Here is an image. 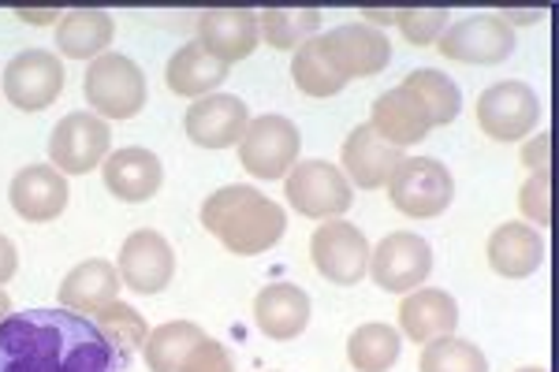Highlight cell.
I'll return each instance as SVG.
<instances>
[{
  "label": "cell",
  "mask_w": 559,
  "mask_h": 372,
  "mask_svg": "<svg viewBox=\"0 0 559 372\" xmlns=\"http://www.w3.org/2000/svg\"><path fill=\"white\" fill-rule=\"evenodd\" d=\"M485 253H489L492 272H500L508 279H526L545 265V242H540V235L515 220L500 224L489 235V250Z\"/></svg>",
  "instance_id": "cell-24"
},
{
  "label": "cell",
  "mask_w": 559,
  "mask_h": 372,
  "mask_svg": "<svg viewBox=\"0 0 559 372\" xmlns=\"http://www.w3.org/2000/svg\"><path fill=\"white\" fill-rule=\"evenodd\" d=\"M284 194L295 213L310 216V220H332L355 205V190H350L347 176L329 160H299L284 176Z\"/></svg>",
  "instance_id": "cell-5"
},
{
  "label": "cell",
  "mask_w": 559,
  "mask_h": 372,
  "mask_svg": "<svg viewBox=\"0 0 559 372\" xmlns=\"http://www.w3.org/2000/svg\"><path fill=\"white\" fill-rule=\"evenodd\" d=\"M254 321L269 339H299L310 324V295L295 284H273L254 298Z\"/></svg>",
  "instance_id": "cell-21"
},
{
  "label": "cell",
  "mask_w": 559,
  "mask_h": 372,
  "mask_svg": "<svg viewBox=\"0 0 559 372\" xmlns=\"http://www.w3.org/2000/svg\"><path fill=\"white\" fill-rule=\"evenodd\" d=\"M64 89V63L57 52L26 49L8 60L4 68V97L23 112H41Z\"/></svg>",
  "instance_id": "cell-11"
},
{
  "label": "cell",
  "mask_w": 559,
  "mask_h": 372,
  "mask_svg": "<svg viewBox=\"0 0 559 372\" xmlns=\"http://www.w3.org/2000/svg\"><path fill=\"white\" fill-rule=\"evenodd\" d=\"M403 339L392 324H362L347 339V361L358 372H388L400 361Z\"/></svg>",
  "instance_id": "cell-28"
},
{
  "label": "cell",
  "mask_w": 559,
  "mask_h": 372,
  "mask_svg": "<svg viewBox=\"0 0 559 372\" xmlns=\"http://www.w3.org/2000/svg\"><path fill=\"white\" fill-rule=\"evenodd\" d=\"M112 34H116V23L108 12H97V8H75V12L60 15L57 49H60V57H68V60L105 57Z\"/></svg>",
  "instance_id": "cell-25"
},
{
  "label": "cell",
  "mask_w": 559,
  "mask_h": 372,
  "mask_svg": "<svg viewBox=\"0 0 559 372\" xmlns=\"http://www.w3.org/2000/svg\"><path fill=\"white\" fill-rule=\"evenodd\" d=\"M224 79H228V63L210 57L198 41L176 49V57L168 60V89L179 97L202 101V97H210V89L224 83Z\"/></svg>",
  "instance_id": "cell-26"
},
{
  "label": "cell",
  "mask_w": 559,
  "mask_h": 372,
  "mask_svg": "<svg viewBox=\"0 0 559 372\" xmlns=\"http://www.w3.org/2000/svg\"><path fill=\"white\" fill-rule=\"evenodd\" d=\"M258 15L247 8H210L198 15V45L221 63H239L258 49Z\"/></svg>",
  "instance_id": "cell-15"
},
{
  "label": "cell",
  "mask_w": 559,
  "mask_h": 372,
  "mask_svg": "<svg viewBox=\"0 0 559 372\" xmlns=\"http://www.w3.org/2000/svg\"><path fill=\"white\" fill-rule=\"evenodd\" d=\"M400 328L407 339L414 343H432V339H444V335H455L459 328V305L448 290L437 287H418L403 298L400 305Z\"/></svg>",
  "instance_id": "cell-19"
},
{
  "label": "cell",
  "mask_w": 559,
  "mask_h": 372,
  "mask_svg": "<svg viewBox=\"0 0 559 372\" xmlns=\"http://www.w3.org/2000/svg\"><path fill=\"white\" fill-rule=\"evenodd\" d=\"M432 272V250L421 235L414 231H392L381 239V247L369 250V276L388 295H411L429 279Z\"/></svg>",
  "instance_id": "cell-7"
},
{
  "label": "cell",
  "mask_w": 559,
  "mask_h": 372,
  "mask_svg": "<svg viewBox=\"0 0 559 372\" xmlns=\"http://www.w3.org/2000/svg\"><path fill=\"white\" fill-rule=\"evenodd\" d=\"M519 205L530 220H537L540 228H548V220H552V205H548V171H534V176L526 179V187H522V194H519Z\"/></svg>",
  "instance_id": "cell-35"
},
{
  "label": "cell",
  "mask_w": 559,
  "mask_h": 372,
  "mask_svg": "<svg viewBox=\"0 0 559 372\" xmlns=\"http://www.w3.org/2000/svg\"><path fill=\"white\" fill-rule=\"evenodd\" d=\"M247 123H250L247 105L231 94H210L187 108V139L202 145V149L239 145V139L247 134Z\"/></svg>",
  "instance_id": "cell-16"
},
{
  "label": "cell",
  "mask_w": 559,
  "mask_h": 372,
  "mask_svg": "<svg viewBox=\"0 0 559 372\" xmlns=\"http://www.w3.org/2000/svg\"><path fill=\"white\" fill-rule=\"evenodd\" d=\"M202 339H205V332L191 321H168V324H160V328H153L146 335V343H142L150 372H179L187 353Z\"/></svg>",
  "instance_id": "cell-27"
},
{
  "label": "cell",
  "mask_w": 559,
  "mask_h": 372,
  "mask_svg": "<svg viewBox=\"0 0 559 372\" xmlns=\"http://www.w3.org/2000/svg\"><path fill=\"white\" fill-rule=\"evenodd\" d=\"M519 372H548V369H534V365H530V369H519Z\"/></svg>",
  "instance_id": "cell-42"
},
{
  "label": "cell",
  "mask_w": 559,
  "mask_h": 372,
  "mask_svg": "<svg viewBox=\"0 0 559 372\" xmlns=\"http://www.w3.org/2000/svg\"><path fill=\"white\" fill-rule=\"evenodd\" d=\"M8 313H12V302H8V295H4V290H0V321H4Z\"/></svg>",
  "instance_id": "cell-41"
},
{
  "label": "cell",
  "mask_w": 559,
  "mask_h": 372,
  "mask_svg": "<svg viewBox=\"0 0 559 372\" xmlns=\"http://www.w3.org/2000/svg\"><path fill=\"white\" fill-rule=\"evenodd\" d=\"M116 295H120V272L108 261H83L60 284V305L83 316L102 313L105 305L116 302Z\"/></svg>",
  "instance_id": "cell-23"
},
{
  "label": "cell",
  "mask_w": 559,
  "mask_h": 372,
  "mask_svg": "<svg viewBox=\"0 0 559 372\" xmlns=\"http://www.w3.org/2000/svg\"><path fill=\"white\" fill-rule=\"evenodd\" d=\"M26 23H49V20H60V12H20Z\"/></svg>",
  "instance_id": "cell-39"
},
{
  "label": "cell",
  "mask_w": 559,
  "mask_h": 372,
  "mask_svg": "<svg viewBox=\"0 0 559 372\" xmlns=\"http://www.w3.org/2000/svg\"><path fill=\"white\" fill-rule=\"evenodd\" d=\"M366 20H373V26H388L395 23V12H366Z\"/></svg>",
  "instance_id": "cell-40"
},
{
  "label": "cell",
  "mask_w": 559,
  "mask_h": 372,
  "mask_svg": "<svg viewBox=\"0 0 559 372\" xmlns=\"http://www.w3.org/2000/svg\"><path fill=\"white\" fill-rule=\"evenodd\" d=\"M299 127L287 116H258L239 139V165L254 179H284L299 165Z\"/></svg>",
  "instance_id": "cell-6"
},
{
  "label": "cell",
  "mask_w": 559,
  "mask_h": 372,
  "mask_svg": "<svg viewBox=\"0 0 559 372\" xmlns=\"http://www.w3.org/2000/svg\"><path fill=\"white\" fill-rule=\"evenodd\" d=\"M388 202L411 220H432L455 202V179L432 157H403L388 179Z\"/></svg>",
  "instance_id": "cell-4"
},
{
  "label": "cell",
  "mask_w": 559,
  "mask_h": 372,
  "mask_svg": "<svg viewBox=\"0 0 559 372\" xmlns=\"http://www.w3.org/2000/svg\"><path fill=\"white\" fill-rule=\"evenodd\" d=\"M94 324H97V332L108 339V347L120 353L123 361H131V353L139 350L150 335L142 313L134 310V305H123V302H112V305H105L102 313H94Z\"/></svg>",
  "instance_id": "cell-32"
},
{
  "label": "cell",
  "mask_w": 559,
  "mask_h": 372,
  "mask_svg": "<svg viewBox=\"0 0 559 372\" xmlns=\"http://www.w3.org/2000/svg\"><path fill=\"white\" fill-rule=\"evenodd\" d=\"M102 171H105V187L112 190L120 202H131V205L150 202V197L160 190V179H165L160 160L153 157L150 149H139V145L105 157Z\"/></svg>",
  "instance_id": "cell-22"
},
{
  "label": "cell",
  "mask_w": 559,
  "mask_h": 372,
  "mask_svg": "<svg viewBox=\"0 0 559 372\" xmlns=\"http://www.w3.org/2000/svg\"><path fill=\"white\" fill-rule=\"evenodd\" d=\"M202 228L221 242L224 250L239 257L273 250L287 231V216L273 197H265L258 187H221L205 197Z\"/></svg>",
  "instance_id": "cell-2"
},
{
  "label": "cell",
  "mask_w": 559,
  "mask_h": 372,
  "mask_svg": "<svg viewBox=\"0 0 559 372\" xmlns=\"http://www.w3.org/2000/svg\"><path fill=\"white\" fill-rule=\"evenodd\" d=\"M292 79H295V86L310 97H336L340 89L347 86V79L332 68L329 52H324V38H310L306 45L295 49Z\"/></svg>",
  "instance_id": "cell-31"
},
{
  "label": "cell",
  "mask_w": 559,
  "mask_h": 372,
  "mask_svg": "<svg viewBox=\"0 0 559 372\" xmlns=\"http://www.w3.org/2000/svg\"><path fill=\"white\" fill-rule=\"evenodd\" d=\"M421 372H489V358L481 353V347H474L471 339H432L421 350Z\"/></svg>",
  "instance_id": "cell-33"
},
{
  "label": "cell",
  "mask_w": 559,
  "mask_h": 372,
  "mask_svg": "<svg viewBox=\"0 0 559 372\" xmlns=\"http://www.w3.org/2000/svg\"><path fill=\"white\" fill-rule=\"evenodd\" d=\"M310 257L329 284L355 287L369 272V242L355 224L324 220L310 239Z\"/></svg>",
  "instance_id": "cell-9"
},
{
  "label": "cell",
  "mask_w": 559,
  "mask_h": 372,
  "mask_svg": "<svg viewBox=\"0 0 559 372\" xmlns=\"http://www.w3.org/2000/svg\"><path fill=\"white\" fill-rule=\"evenodd\" d=\"M108 145H112V134H108V123L102 116L71 112L52 127V139H49L52 168L60 176H86L90 168L105 165Z\"/></svg>",
  "instance_id": "cell-8"
},
{
  "label": "cell",
  "mask_w": 559,
  "mask_h": 372,
  "mask_svg": "<svg viewBox=\"0 0 559 372\" xmlns=\"http://www.w3.org/2000/svg\"><path fill=\"white\" fill-rule=\"evenodd\" d=\"M83 97L90 112L102 116V120H131L146 108V75L131 57L105 52V57L90 63Z\"/></svg>",
  "instance_id": "cell-3"
},
{
  "label": "cell",
  "mask_w": 559,
  "mask_h": 372,
  "mask_svg": "<svg viewBox=\"0 0 559 372\" xmlns=\"http://www.w3.org/2000/svg\"><path fill=\"white\" fill-rule=\"evenodd\" d=\"M403 149H392L388 142H381L373 134V127H355L344 142V168H347V183L377 190L392 179V171L400 168Z\"/></svg>",
  "instance_id": "cell-20"
},
{
  "label": "cell",
  "mask_w": 559,
  "mask_h": 372,
  "mask_svg": "<svg viewBox=\"0 0 559 372\" xmlns=\"http://www.w3.org/2000/svg\"><path fill=\"white\" fill-rule=\"evenodd\" d=\"M15 268H20V253H15L12 239L0 235V284H8L15 276Z\"/></svg>",
  "instance_id": "cell-38"
},
{
  "label": "cell",
  "mask_w": 559,
  "mask_h": 372,
  "mask_svg": "<svg viewBox=\"0 0 559 372\" xmlns=\"http://www.w3.org/2000/svg\"><path fill=\"white\" fill-rule=\"evenodd\" d=\"M403 89H411V94L418 97L421 108L429 112L432 127L455 123L459 108H463V94H459V86L444 75V71H437V68L411 71V75L403 79Z\"/></svg>",
  "instance_id": "cell-29"
},
{
  "label": "cell",
  "mask_w": 559,
  "mask_h": 372,
  "mask_svg": "<svg viewBox=\"0 0 559 372\" xmlns=\"http://www.w3.org/2000/svg\"><path fill=\"white\" fill-rule=\"evenodd\" d=\"M324 52H329L332 68L347 79H369L381 75V71L392 63V41H388L384 31L369 23H344L336 31L324 34Z\"/></svg>",
  "instance_id": "cell-13"
},
{
  "label": "cell",
  "mask_w": 559,
  "mask_h": 372,
  "mask_svg": "<svg viewBox=\"0 0 559 372\" xmlns=\"http://www.w3.org/2000/svg\"><path fill=\"white\" fill-rule=\"evenodd\" d=\"M8 202L26 224H49L68 208V183L57 168L31 165L20 168L8 187Z\"/></svg>",
  "instance_id": "cell-17"
},
{
  "label": "cell",
  "mask_w": 559,
  "mask_h": 372,
  "mask_svg": "<svg viewBox=\"0 0 559 372\" xmlns=\"http://www.w3.org/2000/svg\"><path fill=\"white\" fill-rule=\"evenodd\" d=\"M324 15L318 8H269L258 15V34L269 41V49H299L310 38H318Z\"/></svg>",
  "instance_id": "cell-30"
},
{
  "label": "cell",
  "mask_w": 559,
  "mask_h": 372,
  "mask_svg": "<svg viewBox=\"0 0 559 372\" xmlns=\"http://www.w3.org/2000/svg\"><path fill=\"white\" fill-rule=\"evenodd\" d=\"M540 101L526 83H496L477 97V127L496 142H519L540 120Z\"/></svg>",
  "instance_id": "cell-10"
},
{
  "label": "cell",
  "mask_w": 559,
  "mask_h": 372,
  "mask_svg": "<svg viewBox=\"0 0 559 372\" xmlns=\"http://www.w3.org/2000/svg\"><path fill=\"white\" fill-rule=\"evenodd\" d=\"M522 160L534 171H548V134H537V142H530L522 149Z\"/></svg>",
  "instance_id": "cell-37"
},
{
  "label": "cell",
  "mask_w": 559,
  "mask_h": 372,
  "mask_svg": "<svg viewBox=\"0 0 559 372\" xmlns=\"http://www.w3.org/2000/svg\"><path fill=\"white\" fill-rule=\"evenodd\" d=\"M448 8H403L395 12V23H400L403 38L411 45H432L440 41V34L448 31Z\"/></svg>",
  "instance_id": "cell-34"
},
{
  "label": "cell",
  "mask_w": 559,
  "mask_h": 372,
  "mask_svg": "<svg viewBox=\"0 0 559 372\" xmlns=\"http://www.w3.org/2000/svg\"><path fill=\"white\" fill-rule=\"evenodd\" d=\"M437 45L459 63H503L515 52V31L500 15H466L448 26Z\"/></svg>",
  "instance_id": "cell-12"
},
{
  "label": "cell",
  "mask_w": 559,
  "mask_h": 372,
  "mask_svg": "<svg viewBox=\"0 0 559 372\" xmlns=\"http://www.w3.org/2000/svg\"><path fill=\"white\" fill-rule=\"evenodd\" d=\"M179 372H236V365H231V353L224 350L221 343L202 339L191 353H187V361Z\"/></svg>",
  "instance_id": "cell-36"
},
{
  "label": "cell",
  "mask_w": 559,
  "mask_h": 372,
  "mask_svg": "<svg viewBox=\"0 0 559 372\" xmlns=\"http://www.w3.org/2000/svg\"><path fill=\"white\" fill-rule=\"evenodd\" d=\"M120 284L134 295H160L176 276V253L165 235L134 231L120 247Z\"/></svg>",
  "instance_id": "cell-14"
},
{
  "label": "cell",
  "mask_w": 559,
  "mask_h": 372,
  "mask_svg": "<svg viewBox=\"0 0 559 372\" xmlns=\"http://www.w3.org/2000/svg\"><path fill=\"white\" fill-rule=\"evenodd\" d=\"M369 127H373L377 139L388 142L392 149H407V145L421 142L432 131V120L411 89L395 86L373 101V123Z\"/></svg>",
  "instance_id": "cell-18"
},
{
  "label": "cell",
  "mask_w": 559,
  "mask_h": 372,
  "mask_svg": "<svg viewBox=\"0 0 559 372\" xmlns=\"http://www.w3.org/2000/svg\"><path fill=\"white\" fill-rule=\"evenodd\" d=\"M97 324L71 310H26L0 321V372H123Z\"/></svg>",
  "instance_id": "cell-1"
}]
</instances>
